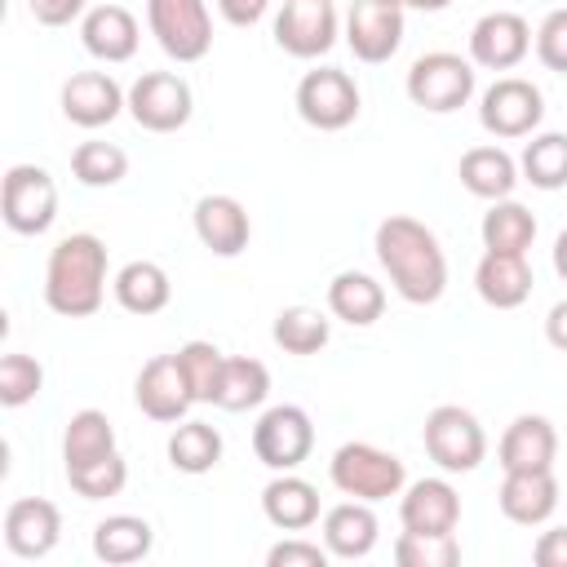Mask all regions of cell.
<instances>
[{"instance_id":"cell-13","label":"cell","mask_w":567,"mask_h":567,"mask_svg":"<svg viewBox=\"0 0 567 567\" xmlns=\"http://www.w3.org/2000/svg\"><path fill=\"white\" fill-rule=\"evenodd\" d=\"M337 40L332 0H284L275 18V44L292 58H319Z\"/></svg>"},{"instance_id":"cell-27","label":"cell","mask_w":567,"mask_h":567,"mask_svg":"<svg viewBox=\"0 0 567 567\" xmlns=\"http://www.w3.org/2000/svg\"><path fill=\"white\" fill-rule=\"evenodd\" d=\"M456 177L470 195L478 199H505L518 182V164L501 151V146H470L456 164Z\"/></svg>"},{"instance_id":"cell-25","label":"cell","mask_w":567,"mask_h":567,"mask_svg":"<svg viewBox=\"0 0 567 567\" xmlns=\"http://www.w3.org/2000/svg\"><path fill=\"white\" fill-rule=\"evenodd\" d=\"M328 310L350 328H368L385 310V288L363 270H341L328 284Z\"/></svg>"},{"instance_id":"cell-31","label":"cell","mask_w":567,"mask_h":567,"mask_svg":"<svg viewBox=\"0 0 567 567\" xmlns=\"http://www.w3.org/2000/svg\"><path fill=\"white\" fill-rule=\"evenodd\" d=\"M478 230H483L487 252H527L536 239V217L514 199H492Z\"/></svg>"},{"instance_id":"cell-3","label":"cell","mask_w":567,"mask_h":567,"mask_svg":"<svg viewBox=\"0 0 567 567\" xmlns=\"http://www.w3.org/2000/svg\"><path fill=\"white\" fill-rule=\"evenodd\" d=\"M421 443L430 452V461L447 474H465L483 461L487 452V434L478 425V416L461 403H439L430 416H425V430H421Z\"/></svg>"},{"instance_id":"cell-10","label":"cell","mask_w":567,"mask_h":567,"mask_svg":"<svg viewBox=\"0 0 567 567\" xmlns=\"http://www.w3.org/2000/svg\"><path fill=\"white\" fill-rule=\"evenodd\" d=\"M310 447H315V425L297 403H279L261 412V421L252 425V452L270 470H297L310 456Z\"/></svg>"},{"instance_id":"cell-35","label":"cell","mask_w":567,"mask_h":567,"mask_svg":"<svg viewBox=\"0 0 567 567\" xmlns=\"http://www.w3.org/2000/svg\"><path fill=\"white\" fill-rule=\"evenodd\" d=\"M523 177L536 186V190H558L567 186V133H540L523 146V159H518Z\"/></svg>"},{"instance_id":"cell-20","label":"cell","mask_w":567,"mask_h":567,"mask_svg":"<svg viewBox=\"0 0 567 567\" xmlns=\"http://www.w3.org/2000/svg\"><path fill=\"white\" fill-rule=\"evenodd\" d=\"M496 501H501V514L509 523H518V527L545 523L554 514V505H558L554 470H514V474H505Z\"/></svg>"},{"instance_id":"cell-30","label":"cell","mask_w":567,"mask_h":567,"mask_svg":"<svg viewBox=\"0 0 567 567\" xmlns=\"http://www.w3.org/2000/svg\"><path fill=\"white\" fill-rule=\"evenodd\" d=\"M93 554L102 563H115V567L146 558L151 554V523L137 518V514H111V518H102L93 527Z\"/></svg>"},{"instance_id":"cell-8","label":"cell","mask_w":567,"mask_h":567,"mask_svg":"<svg viewBox=\"0 0 567 567\" xmlns=\"http://www.w3.org/2000/svg\"><path fill=\"white\" fill-rule=\"evenodd\" d=\"M146 22L159 49L177 62H199L213 44V22L204 0H146Z\"/></svg>"},{"instance_id":"cell-37","label":"cell","mask_w":567,"mask_h":567,"mask_svg":"<svg viewBox=\"0 0 567 567\" xmlns=\"http://www.w3.org/2000/svg\"><path fill=\"white\" fill-rule=\"evenodd\" d=\"M71 173L84 186H115L128 173V155L115 142H97L93 137V142H80L71 151Z\"/></svg>"},{"instance_id":"cell-41","label":"cell","mask_w":567,"mask_h":567,"mask_svg":"<svg viewBox=\"0 0 567 567\" xmlns=\"http://www.w3.org/2000/svg\"><path fill=\"white\" fill-rule=\"evenodd\" d=\"M536 58H540L549 71L567 75V9H554V13L536 27Z\"/></svg>"},{"instance_id":"cell-39","label":"cell","mask_w":567,"mask_h":567,"mask_svg":"<svg viewBox=\"0 0 567 567\" xmlns=\"http://www.w3.org/2000/svg\"><path fill=\"white\" fill-rule=\"evenodd\" d=\"M177 359H182V372H186V381H190L195 403H213L217 381H221V368H226V354H221L213 341H186V346L177 350Z\"/></svg>"},{"instance_id":"cell-15","label":"cell","mask_w":567,"mask_h":567,"mask_svg":"<svg viewBox=\"0 0 567 567\" xmlns=\"http://www.w3.org/2000/svg\"><path fill=\"white\" fill-rule=\"evenodd\" d=\"M346 40L359 62H385L403 44V9L390 0H354L346 13Z\"/></svg>"},{"instance_id":"cell-1","label":"cell","mask_w":567,"mask_h":567,"mask_svg":"<svg viewBox=\"0 0 567 567\" xmlns=\"http://www.w3.org/2000/svg\"><path fill=\"white\" fill-rule=\"evenodd\" d=\"M377 257L399 288L403 301L430 306L447 288V257L434 239V230L408 213H390L377 221Z\"/></svg>"},{"instance_id":"cell-17","label":"cell","mask_w":567,"mask_h":567,"mask_svg":"<svg viewBox=\"0 0 567 567\" xmlns=\"http://www.w3.org/2000/svg\"><path fill=\"white\" fill-rule=\"evenodd\" d=\"M62 536V514L44 496H18L4 509V545L18 558H44Z\"/></svg>"},{"instance_id":"cell-38","label":"cell","mask_w":567,"mask_h":567,"mask_svg":"<svg viewBox=\"0 0 567 567\" xmlns=\"http://www.w3.org/2000/svg\"><path fill=\"white\" fill-rule=\"evenodd\" d=\"M66 483H71V492H80L84 501H106V496H120V492H124L128 465H124L120 452H111V456L71 465V470H66Z\"/></svg>"},{"instance_id":"cell-23","label":"cell","mask_w":567,"mask_h":567,"mask_svg":"<svg viewBox=\"0 0 567 567\" xmlns=\"http://www.w3.org/2000/svg\"><path fill=\"white\" fill-rule=\"evenodd\" d=\"M399 518L408 532H456L461 518V496L447 478H421L408 487Z\"/></svg>"},{"instance_id":"cell-4","label":"cell","mask_w":567,"mask_h":567,"mask_svg":"<svg viewBox=\"0 0 567 567\" xmlns=\"http://www.w3.org/2000/svg\"><path fill=\"white\" fill-rule=\"evenodd\" d=\"M0 217L18 235H44L58 217V186L40 164H13L0 177Z\"/></svg>"},{"instance_id":"cell-5","label":"cell","mask_w":567,"mask_h":567,"mask_svg":"<svg viewBox=\"0 0 567 567\" xmlns=\"http://www.w3.org/2000/svg\"><path fill=\"white\" fill-rule=\"evenodd\" d=\"M341 496L354 501H385L403 487V461L394 452H381L372 443H341L328 465Z\"/></svg>"},{"instance_id":"cell-9","label":"cell","mask_w":567,"mask_h":567,"mask_svg":"<svg viewBox=\"0 0 567 567\" xmlns=\"http://www.w3.org/2000/svg\"><path fill=\"white\" fill-rule=\"evenodd\" d=\"M190 84L177 71H146L128 89V115L151 133H177L190 120Z\"/></svg>"},{"instance_id":"cell-34","label":"cell","mask_w":567,"mask_h":567,"mask_svg":"<svg viewBox=\"0 0 567 567\" xmlns=\"http://www.w3.org/2000/svg\"><path fill=\"white\" fill-rule=\"evenodd\" d=\"M275 346L288 350V354H315L328 346V315L315 310V306H284L275 315V328H270Z\"/></svg>"},{"instance_id":"cell-26","label":"cell","mask_w":567,"mask_h":567,"mask_svg":"<svg viewBox=\"0 0 567 567\" xmlns=\"http://www.w3.org/2000/svg\"><path fill=\"white\" fill-rule=\"evenodd\" d=\"M261 509H266V518H270L275 527L301 532V527H310V523L319 518V492H315L306 478L279 470V478H270L266 492H261Z\"/></svg>"},{"instance_id":"cell-6","label":"cell","mask_w":567,"mask_h":567,"mask_svg":"<svg viewBox=\"0 0 567 567\" xmlns=\"http://www.w3.org/2000/svg\"><path fill=\"white\" fill-rule=\"evenodd\" d=\"M474 93V66L461 58V53H421L408 71V97L421 106V111H434V115H447V111H461Z\"/></svg>"},{"instance_id":"cell-29","label":"cell","mask_w":567,"mask_h":567,"mask_svg":"<svg viewBox=\"0 0 567 567\" xmlns=\"http://www.w3.org/2000/svg\"><path fill=\"white\" fill-rule=\"evenodd\" d=\"M266 394H270V372H266V363L252 359V354H226V368H221V381H217L213 403L226 408V412H248V408H257Z\"/></svg>"},{"instance_id":"cell-7","label":"cell","mask_w":567,"mask_h":567,"mask_svg":"<svg viewBox=\"0 0 567 567\" xmlns=\"http://www.w3.org/2000/svg\"><path fill=\"white\" fill-rule=\"evenodd\" d=\"M297 115L310 128L337 133V128L354 124V115H359V84L337 66H315L297 84Z\"/></svg>"},{"instance_id":"cell-47","label":"cell","mask_w":567,"mask_h":567,"mask_svg":"<svg viewBox=\"0 0 567 567\" xmlns=\"http://www.w3.org/2000/svg\"><path fill=\"white\" fill-rule=\"evenodd\" d=\"M554 270H558V279L567 284V230L554 239Z\"/></svg>"},{"instance_id":"cell-44","label":"cell","mask_w":567,"mask_h":567,"mask_svg":"<svg viewBox=\"0 0 567 567\" xmlns=\"http://www.w3.org/2000/svg\"><path fill=\"white\" fill-rule=\"evenodd\" d=\"M27 9H31V18L44 22V27H66L71 18H80L84 0H27Z\"/></svg>"},{"instance_id":"cell-24","label":"cell","mask_w":567,"mask_h":567,"mask_svg":"<svg viewBox=\"0 0 567 567\" xmlns=\"http://www.w3.org/2000/svg\"><path fill=\"white\" fill-rule=\"evenodd\" d=\"M323 545L337 558H363L377 545V514L368 509V501H341L323 514Z\"/></svg>"},{"instance_id":"cell-28","label":"cell","mask_w":567,"mask_h":567,"mask_svg":"<svg viewBox=\"0 0 567 567\" xmlns=\"http://www.w3.org/2000/svg\"><path fill=\"white\" fill-rule=\"evenodd\" d=\"M173 297V284H168V270L159 261H128L120 266L115 275V301L128 310V315H159Z\"/></svg>"},{"instance_id":"cell-32","label":"cell","mask_w":567,"mask_h":567,"mask_svg":"<svg viewBox=\"0 0 567 567\" xmlns=\"http://www.w3.org/2000/svg\"><path fill=\"white\" fill-rule=\"evenodd\" d=\"M111 452H115V425L106 421V412L80 408L66 421V430H62V461H66V470L84 465V461H97V456H111Z\"/></svg>"},{"instance_id":"cell-16","label":"cell","mask_w":567,"mask_h":567,"mask_svg":"<svg viewBox=\"0 0 567 567\" xmlns=\"http://www.w3.org/2000/svg\"><path fill=\"white\" fill-rule=\"evenodd\" d=\"M128 106V93L106 71H75L62 84V115L80 128H102Z\"/></svg>"},{"instance_id":"cell-36","label":"cell","mask_w":567,"mask_h":567,"mask_svg":"<svg viewBox=\"0 0 567 567\" xmlns=\"http://www.w3.org/2000/svg\"><path fill=\"white\" fill-rule=\"evenodd\" d=\"M394 563L399 567H456L461 545L452 532H408L394 540Z\"/></svg>"},{"instance_id":"cell-21","label":"cell","mask_w":567,"mask_h":567,"mask_svg":"<svg viewBox=\"0 0 567 567\" xmlns=\"http://www.w3.org/2000/svg\"><path fill=\"white\" fill-rule=\"evenodd\" d=\"M474 288L487 306L496 310H514L532 297V266L527 252H483L478 270H474Z\"/></svg>"},{"instance_id":"cell-40","label":"cell","mask_w":567,"mask_h":567,"mask_svg":"<svg viewBox=\"0 0 567 567\" xmlns=\"http://www.w3.org/2000/svg\"><path fill=\"white\" fill-rule=\"evenodd\" d=\"M40 385H44L40 359H31V354H22V350L0 354V403H4V408L31 403V399L40 394Z\"/></svg>"},{"instance_id":"cell-33","label":"cell","mask_w":567,"mask_h":567,"mask_svg":"<svg viewBox=\"0 0 567 567\" xmlns=\"http://www.w3.org/2000/svg\"><path fill=\"white\" fill-rule=\"evenodd\" d=\"M168 461L182 474H208L221 461V434L208 421H177L168 434Z\"/></svg>"},{"instance_id":"cell-22","label":"cell","mask_w":567,"mask_h":567,"mask_svg":"<svg viewBox=\"0 0 567 567\" xmlns=\"http://www.w3.org/2000/svg\"><path fill=\"white\" fill-rule=\"evenodd\" d=\"M80 40L102 62H128L137 53V18L124 4H97L84 13Z\"/></svg>"},{"instance_id":"cell-46","label":"cell","mask_w":567,"mask_h":567,"mask_svg":"<svg viewBox=\"0 0 567 567\" xmlns=\"http://www.w3.org/2000/svg\"><path fill=\"white\" fill-rule=\"evenodd\" d=\"M545 337H549L554 350H567V297L549 310V319H545Z\"/></svg>"},{"instance_id":"cell-12","label":"cell","mask_w":567,"mask_h":567,"mask_svg":"<svg viewBox=\"0 0 567 567\" xmlns=\"http://www.w3.org/2000/svg\"><path fill=\"white\" fill-rule=\"evenodd\" d=\"M133 399H137V408H142L151 421L177 425V421L186 416V408L195 403V394H190V381H186V372H182L177 350H173V354H155V359L142 363L137 385H133Z\"/></svg>"},{"instance_id":"cell-2","label":"cell","mask_w":567,"mask_h":567,"mask_svg":"<svg viewBox=\"0 0 567 567\" xmlns=\"http://www.w3.org/2000/svg\"><path fill=\"white\" fill-rule=\"evenodd\" d=\"M106 292V244L89 230L66 235L49 252L44 270V301L62 319H89Z\"/></svg>"},{"instance_id":"cell-11","label":"cell","mask_w":567,"mask_h":567,"mask_svg":"<svg viewBox=\"0 0 567 567\" xmlns=\"http://www.w3.org/2000/svg\"><path fill=\"white\" fill-rule=\"evenodd\" d=\"M545 115V97L532 80L523 75H501L478 106V120L492 137H527Z\"/></svg>"},{"instance_id":"cell-48","label":"cell","mask_w":567,"mask_h":567,"mask_svg":"<svg viewBox=\"0 0 567 567\" xmlns=\"http://www.w3.org/2000/svg\"><path fill=\"white\" fill-rule=\"evenodd\" d=\"M390 4H399V9H425V13H439V9H447L452 0H390Z\"/></svg>"},{"instance_id":"cell-42","label":"cell","mask_w":567,"mask_h":567,"mask_svg":"<svg viewBox=\"0 0 567 567\" xmlns=\"http://www.w3.org/2000/svg\"><path fill=\"white\" fill-rule=\"evenodd\" d=\"M270 567H323L328 563V549L310 545V540H279L270 554H266Z\"/></svg>"},{"instance_id":"cell-45","label":"cell","mask_w":567,"mask_h":567,"mask_svg":"<svg viewBox=\"0 0 567 567\" xmlns=\"http://www.w3.org/2000/svg\"><path fill=\"white\" fill-rule=\"evenodd\" d=\"M266 4H270V0H217L221 18H226L230 27H252V22L266 13Z\"/></svg>"},{"instance_id":"cell-18","label":"cell","mask_w":567,"mask_h":567,"mask_svg":"<svg viewBox=\"0 0 567 567\" xmlns=\"http://www.w3.org/2000/svg\"><path fill=\"white\" fill-rule=\"evenodd\" d=\"M195 235L208 252L217 257H239L248 248V235H252V221H248V208L235 199V195H204L195 204Z\"/></svg>"},{"instance_id":"cell-14","label":"cell","mask_w":567,"mask_h":567,"mask_svg":"<svg viewBox=\"0 0 567 567\" xmlns=\"http://www.w3.org/2000/svg\"><path fill=\"white\" fill-rule=\"evenodd\" d=\"M527 49H532V27L514 9L483 13L470 31V58L487 71H514L527 58Z\"/></svg>"},{"instance_id":"cell-43","label":"cell","mask_w":567,"mask_h":567,"mask_svg":"<svg viewBox=\"0 0 567 567\" xmlns=\"http://www.w3.org/2000/svg\"><path fill=\"white\" fill-rule=\"evenodd\" d=\"M532 558H536V567H567V523H563V527L540 532V540H536Z\"/></svg>"},{"instance_id":"cell-19","label":"cell","mask_w":567,"mask_h":567,"mask_svg":"<svg viewBox=\"0 0 567 567\" xmlns=\"http://www.w3.org/2000/svg\"><path fill=\"white\" fill-rule=\"evenodd\" d=\"M501 470L514 474V470H554V456H558V434L545 416L536 412H523L509 421V430L501 434Z\"/></svg>"}]
</instances>
